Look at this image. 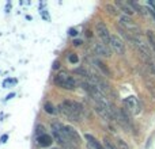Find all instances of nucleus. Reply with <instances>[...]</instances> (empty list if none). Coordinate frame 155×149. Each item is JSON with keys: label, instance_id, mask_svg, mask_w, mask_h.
I'll return each mask as SVG.
<instances>
[{"label": "nucleus", "instance_id": "nucleus-7", "mask_svg": "<svg viewBox=\"0 0 155 149\" xmlns=\"http://www.w3.org/2000/svg\"><path fill=\"white\" fill-rule=\"evenodd\" d=\"M110 49H112L114 53H117L118 56H123L125 54V45H124V41L121 40L118 35H112L110 38Z\"/></svg>", "mask_w": 155, "mask_h": 149}, {"label": "nucleus", "instance_id": "nucleus-12", "mask_svg": "<svg viewBox=\"0 0 155 149\" xmlns=\"http://www.w3.org/2000/svg\"><path fill=\"white\" fill-rule=\"evenodd\" d=\"M94 65H95V67L98 68V69L101 71V72L104 73L105 76H107V77H110V76H112V72H110V69H109V68H107V65L105 64L104 61H101V60H99V59H95V60H94Z\"/></svg>", "mask_w": 155, "mask_h": 149}, {"label": "nucleus", "instance_id": "nucleus-16", "mask_svg": "<svg viewBox=\"0 0 155 149\" xmlns=\"http://www.w3.org/2000/svg\"><path fill=\"white\" fill-rule=\"evenodd\" d=\"M144 62H146V69H147L148 74L155 77V62H154V60L153 61H144Z\"/></svg>", "mask_w": 155, "mask_h": 149}, {"label": "nucleus", "instance_id": "nucleus-19", "mask_svg": "<svg viewBox=\"0 0 155 149\" xmlns=\"http://www.w3.org/2000/svg\"><path fill=\"white\" fill-rule=\"evenodd\" d=\"M116 145H117V149H129L128 144H127V142L124 141L123 138H117V141H116Z\"/></svg>", "mask_w": 155, "mask_h": 149}, {"label": "nucleus", "instance_id": "nucleus-11", "mask_svg": "<svg viewBox=\"0 0 155 149\" xmlns=\"http://www.w3.org/2000/svg\"><path fill=\"white\" fill-rule=\"evenodd\" d=\"M37 141H38V145H40V147L46 148V147H51L52 145V142H53V137L45 133V134H42V136H38Z\"/></svg>", "mask_w": 155, "mask_h": 149}, {"label": "nucleus", "instance_id": "nucleus-5", "mask_svg": "<svg viewBox=\"0 0 155 149\" xmlns=\"http://www.w3.org/2000/svg\"><path fill=\"white\" fill-rule=\"evenodd\" d=\"M124 104H125L124 109H127L131 114H134V115L139 114V113L142 111V104H140L139 99L134 95H131V96H128V98L124 99Z\"/></svg>", "mask_w": 155, "mask_h": 149}, {"label": "nucleus", "instance_id": "nucleus-20", "mask_svg": "<svg viewBox=\"0 0 155 149\" xmlns=\"http://www.w3.org/2000/svg\"><path fill=\"white\" fill-rule=\"evenodd\" d=\"M106 10L109 11V14H112V15H118V8L116 7V5H112V4H106Z\"/></svg>", "mask_w": 155, "mask_h": 149}, {"label": "nucleus", "instance_id": "nucleus-25", "mask_svg": "<svg viewBox=\"0 0 155 149\" xmlns=\"http://www.w3.org/2000/svg\"><path fill=\"white\" fill-rule=\"evenodd\" d=\"M52 149H60V148H52Z\"/></svg>", "mask_w": 155, "mask_h": 149}, {"label": "nucleus", "instance_id": "nucleus-8", "mask_svg": "<svg viewBox=\"0 0 155 149\" xmlns=\"http://www.w3.org/2000/svg\"><path fill=\"white\" fill-rule=\"evenodd\" d=\"M64 128H65V133H67V136H68V138H70V141L72 142L74 145H79L80 142V136L78 134V132L75 130V129L72 128V126H68V125H64Z\"/></svg>", "mask_w": 155, "mask_h": 149}, {"label": "nucleus", "instance_id": "nucleus-24", "mask_svg": "<svg viewBox=\"0 0 155 149\" xmlns=\"http://www.w3.org/2000/svg\"><path fill=\"white\" fill-rule=\"evenodd\" d=\"M87 149H95L93 147V145H90V144H87Z\"/></svg>", "mask_w": 155, "mask_h": 149}, {"label": "nucleus", "instance_id": "nucleus-4", "mask_svg": "<svg viewBox=\"0 0 155 149\" xmlns=\"http://www.w3.org/2000/svg\"><path fill=\"white\" fill-rule=\"evenodd\" d=\"M118 24H120L123 29H125L128 33H131L132 35H137L140 34V27L135 23L134 21L131 19V16H127V15H121L118 18Z\"/></svg>", "mask_w": 155, "mask_h": 149}, {"label": "nucleus", "instance_id": "nucleus-9", "mask_svg": "<svg viewBox=\"0 0 155 149\" xmlns=\"http://www.w3.org/2000/svg\"><path fill=\"white\" fill-rule=\"evenodd\" d=\"M114 5L121 11V12L124 14V15H127V16H132L135 14L134 8L129 5L128 2H121V0H117V2L114 3Z\"/></svg>", "mask_w": 155, "mask_h": 149}, {"label": "nucleus", "instance_id": "nucleus-21", "mask_svg": "<svg viewBox=\"0 0 155 149\" xmlns=\"http://www.w3.org/2000/svg\"><path fill=\"white\" fill-rule=\"evenodd\" d=\"M78 61H79V59H78L76 54H71V56H70V62H72V64H76Z\"/></svg>", "mask_w": 155, "mask_h": 149}, {"label": "nucleus", "instance_id": "nucleus-15", "mask_svg": "<svg viewBox=\"0 0 155 149\" xmlns=\"http://www.w3.org/2000/svg\"><path fill=\"white\" fill-rule=\"evenodd\" d=\"M128 3H129V5L134 8L135 12H139V14H142V15H144L146 14V10L139 4V3H136V2H128Z\"/></svg>", "mask_w": 155, "mask_h": 149}, {"label": "nucleus", "instance_id": "nucleus-13", "mask_svg": "<svg viewBox=\"0 0 155 149\" xmlns=\"http://www.w3.org/2000/svg\"><path fill=\"white\" fill-rule=\"evenodd\" d=\"M84 138L87 140V144L93 145V147L95 148V149H106L102 144H99V142L95 140V137H93L91 134H84Z\"/></svg>", "mask_w": 155, "mask_h": 149}, {"label": "nucleus", "instance_id": "nucleus-23", "mask_svg": "<svg viewBox=\"0 0 155 149\" xmlns=\"http://www.w3.org/2000/svg\"><path fill=\"white\" fill-rule=\"evenodd\" d=\"M57 68H59V61H56L53 65V69H57Z\"/></svg>", "mask_w": 155, "mask_h": 149}, {"label": "nucleus", "instance_id": "nucleus-1", "mask_svg": "<svg viewBox=\"0 0 155 149\" xmlns=\"http://www.w3.org/2000/svg\"><path fill=\"white\" fill-rule=\"evenodd\" d=\"M59 109L65 118H68L70 121H75V122H79L83 115V106L74 100H64L59 106Z\"/></svg>", "mask_w": 155, "mask_h": 149}, {"label": "nucleus", "instance_id": "nucleus-6", "mask_svg": "<svg viewBox=\"0 0 155 149\" xmlns=\"http://www.w3.org/2000/svg\"><path fill=\"white\" fill-rule=\"evenodd\" d=\"M97 34H98V37L101 38L102 43H105V45L109 46L110 45V38H112V34L109 33V29L106 27V24L104 23V22H98L97 23Z\"/></svg>", "mask_w": 155, "mask_h": 149}, {"label": "nucleus", "instance_id": "nucleus-3", "mask_svg": "<svg viewBox=\"0 0 155 149\" xmlns=\"http://www.w3.org/2000/svg\"><path fill=\"white\" fill-rule=\"evenodd\" d=\"M53 81L60 88H64V90H68V91H72L76 88V80L72 76H70L67 72H60L54 77Z\"/></svg>", "mask_w": 155, "mask_h": 149}, {"label": "nucleus", "instance_id": "nucleus-14", "mask_svg": "<svg viewBox=\"0 0 155 149\" xmlns=\"http://www.w3.org/2000/svg\"><path fill=\"white\" fill-rule=\"evenodd\" d=\"M146 38H147V42H148V45H150L151 50L155 53V33L153 30H147V31H146Z\"/></svg>", "mask_w": 155, "mask_h": 149}, {"label": "nucleus", "instance_id": "nucleus-18", "mask_svg": "<svg viewBox=\"0 0 155 149\" xmlns=\"http://www.w3.org/2000/svg\"><path fill=\"white\" fill-rule=\"evenodd\" d=\"M44 109H45V111L48 113V114H56V109H54V106L51 102H46V103L44 104Z\"/></svg>", "mask_w": 155, "mask_h": 149}, {"label": "nucleus", "instance_id": "nucleus-10", "mask_svg": "<svg viewBox=\"0 0 155 149\" xmlns=\"http://www.w3.org/2000/svg\"><path fill=\"white\" fill-rule=\"evenodd\" d=\"M110 46L105 45V43H95V52L102 57H110Z\"/></svg>", "mask_w": 155, "mask_h": 149}, {"label": "nucleus", "instance_id": "nucleus-2", "mask_svg": "<svg viewBox=\"0 0 155 149\" xmlns=\"http://www.w3.org/2000/svg\"><path fill=\"white\" fill-rule=\"evenodd\" d=\"M52 134H53V140H56L60 145H63L64 149H76V145H74L70 141L67 133H65V128L63 123L53 122L52 123Z\"/></svg>", "mask_w": 155, "mask_h": 149}, {"label": "nucleus", "instance_id": "nucleus-22", "mask_svg": "<svg viewBox=\"0 0 155 149\" xmlns=\"http://www.w3.org/2000/svg\"><path fill=\"white\" fill-rule=\"evenodd\" d=\"M148 12L151 14V16H153V18H154V21H155V11L153 10V8H150V10H148Z\"/></svg>", "mask_w": 155, "mask_h": 149}, {"label": "nucleus", "instance_id": "nucleus-17", "mask_svg": "<svg viewBox=\"0 0 155 149\" xmlns=\"http://www.w3.org/2000/svg\"><path fill=\"white\" fill-rule=\"evenodd\" d=\"M104 147L106 149H117V145L113 144V141L110 138H107V137L104 138Z\"/></svg>", "mask_w": 155, "mask_h": 149}]
</instances>
